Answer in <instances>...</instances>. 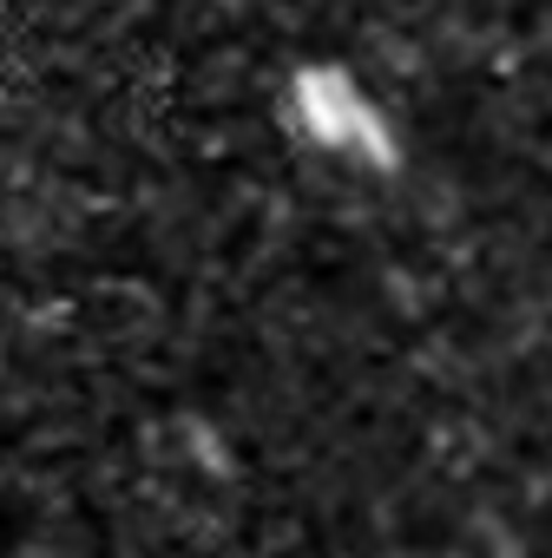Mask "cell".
I'll list each match as a JSON object with an SVG mask.
<instances>
[{"label":"cell","mask_w":552,"mask_h":558,"mask_svg":"<svg viewBox=\"0 0 552 558\" xmlns=\"http://www.w3.org/2000/svg\"><path fill=\"white\" fill-rule=\"evenodd\" d=\"M303 112H310V132H316V138H329V145H343V151L362 145V151H375V158H395V145H388L375 106H369L343 73H303Z\"/></svg>","instance_id":"6da1fadb"}]
</instances>
